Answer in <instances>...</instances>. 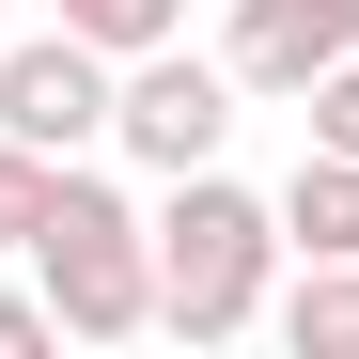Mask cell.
I'll return each instance as SVG.
<instances>
[{
    "instance_id": "obj_1",
    "label": "cell",
    "mask_w": 359,
    "mask_h": 359,
    "mask_svg": "<svg viewBox=\"0 0 359 359\" xmlns=\"http://www.w3.org/2000/svg\"><path fill=\"white\" fill-rule=\"evenodd\" d=\"M16 250H32V297L63 313V344H141L156 328V219L109 188L94 156H47Z\"/></svg>"
},
{
    "instance_id": "obj_2",
    "label": "cell",
    "mask_w": 359,
    "mask_h": 359,
    "mask_svg": "<svg viewBox=\"0 0 359 359\" xmlns=\"http://www.w3.org/2000/svg\"><path fill=\"white\" fill-rule=\"evenodd\" d=\"M266 297H281V203L234 188L219 156L172 172V203H156V328L172 344H250Z\"/></svg>"
},
{
    "instance_id": "obj_3",
    "label": "cell",
    "mask_w": 359,
    "mask_h": 359,
    "mask_svg": "<svg viewBox=\"0 0 359 359\" xmlns=\"http://www.w3.org/2000/svg\"><path fill=\"white\" fill-rule=\"evenodd\" d=\"M219 141H234V63H219V47H188V32L126 47V79H109V156H141L172 188V172H203Z\"/></svg>"
},
{
    "instance_id": "obj_4",
    "label": "cell",
    "mask_w": 359,
    "mask_h": 359,
    "mask_svg": "<svg viewBox=\"0 0 359 359\" xmlns=\"http://www.w3.org/2000/svg\"><path fill=\"white\" fill-rule=\"evenodd\" d=\"M109 79H126V63H109L94 32H63V16H47V32H0V141L94 156L109 141Z\"/></svg>"
},
{
    "instance_id": "obj_5",
    "label": "cell",
    "mask_w": 359,
    "mask_h": 359,
    "mask_svg": "<svg viewBox=\"0 0 359 359\" xmlns=\"http://www.w3.org/2000/svg\"><path fill=\"white\" fill-rule=\"evenodd\" d=\"M359 47V0H234V32H219V63H234V94H266V109H297L328 63Z\"/></svg>"
},
{
    "instance_id": "obj_6",
    "label": "cell",
    "mask_w": 359,
    "mask_h": 359,
    "mask_svg": "<svg viewBox=\"0 0 359 359\" xmlns=\"http://www.w3.org/2000/svg\"><path fill=\"white\" fill-rule=\"evenodd\" d=\"M281 250H313V266H359V156H297V188H281Z\"/></svg>"
},
{
    "instance_id": "obj_7",
    "label": "cell",
    "mask_w": 359,
    "mask_h": 359,
    "mask_svg": "<svg viewBox=\"0 0 359 359\" xmlns=\"http://www.w3.org/2000/svg\"><path fill=\"white\" fill-rule=\"evenodd\" d=\"M266 328L297 359H359V266H313V250H297V281L266 297Z\"/></svg>"
},
{
    "instance_id": "obj_8",
    "label": "cell",
    "mask_w": 359,
    "mask_h": 359,
    "mask_svg": "<svg viewBox=\"0 0 359 359\" xmlns=\"http://www.w3.org/2000/svg\"><path fill=\"white\" fill-rule=\"evenodd\" d=\"M47 16H63V32H94L109 63H126V47H172V32H188V0H47Z\"/></svg>"
},
{
    "instance_id": "obj_9",
    "label": "cell",
    "mask_w": 359,
    "mask_h": 359,
    "mask_svg": "<svg viewBox=\"0 0 359 359\" xmlns=\"http://www.w3.org/2000/svg\"><path fill=\"white\" fill-rule=\"evenodd\" d=\"M297 109H313V141H328V156H359V47H344V63L297 94Z\"/></svg>"
},
{
    "instance_id": "obj_10",
    "label": "cell",
    "mask_w": 359,
    "mask_h": 359,
    "mask_svg": "<svg viewBox=\"0 0 359 359\" xmlns=\"http://www.w3.org/2000/svg\"><path fill=\"white\" fill-rule=\"evenodd\" d=\"M47 344H63V313H47L32 281H0V359H47Z\"/></svg>"
},
{
    "instance_id": "obj_11",
    "label": "cell",
    "mask_w": 359,
    "mask_h": 359,
    "mask_svg": "<svg viewBox=\"0 0 359 359\" xmlns=\"http://www.w3.org/2000/svg\"><path fill=\"white\" fill-rule=\"evenodd\" d=\"M32 188H47V156H32V141H0V250L32 234Z\"/></svg>"
},
{
    "instance_id": "obj_12",
    "label": "cell",
    "mask_w": 359,
    "mask_h": 359,
    "mask_svg": "<svg viewBox=\"0 0 359 359\" xmlns=\"http://www.w3.org/2000/svg\"><path fill=\"white\" fill-rule=\"evenodd\" d=\"M0 32H16V16H0Z\"/></svg>"
}]
</instances>
